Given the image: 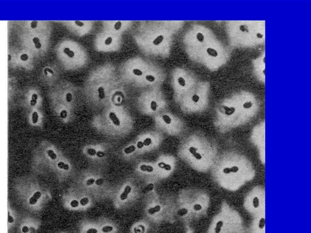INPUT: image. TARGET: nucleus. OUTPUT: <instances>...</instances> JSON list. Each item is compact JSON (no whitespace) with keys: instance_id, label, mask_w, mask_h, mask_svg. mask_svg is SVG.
Here are the masks:
<instances>
[{"instance_id":"f257e3e1","label":"nucleus","mask_w":311,"mask_h":233,"mask_svg":"<svg viewBox=\"0 0 311 233\" xmlns=\"http://www.w3.org/2000/svg\"><path fill=\"white\" fill-rule=\"evenodd\" d=\"M12 188L20 204L32 213L41 212L49 199L47 190L33 175L18 177L14 180Z\"/></svg>"},{"instance_id":"f03ea898","label":"nucleus","mask_w":311,"mask_h":233,"mask_svg":"<svg viewBox=\"0 0 311 233\" xmlns=\"http://www.w3.org/2000/svg\"><path fill=\"white\" fill-rule=\"evenodd\" d=\"M47 32L20 28L18 39L21 47L29 52L35 58H42L47 49Z\"/></svg>"},{"instance_id":"7ed1b4c3","label":"nucleus","mask_w":311,"mask_h":233,"mask_svg":"<svg viewBox=\"0 0 311 233\" xmlns=\"http://www.w3.org/2000/svg\"><path fill=\"white\" fill-rule=\"evenodd\" d=\"M7 61L11 68H20L31 71L35 67V57L26 49L21 47H10L8 49Z\"/></svg>"},{"instance_id":"20e7f679","label":"nucleus","mask_w":311,"mask_h":233,"mask_svg":"<svg viewBox=\"0 0 311 233\" xmlns=\"http://www.w3.org/2000/svg\"><path fill=\"white\" fill-rule=\"evenodd\" d=\"M42 96L40 90L37 87L30 86L23 91L21 95V106L26 112L42 110Z\"/></svg>"},{"instance_id":"39448f33","label":"nucleus","mask_w":311,"mask_h":233,"mask_svg":"<svg viewBox=\"0 0 311 233\" xmlns=\"http://www.w3.org/2000/svg\"><path fill=\"white\" fill-rule=\"evenodd\" d=\"M17 224L18 233H37L41 226L40 220L29 214L21 217Z\"/></svg>"},{"instance_id":"423d86ee","label":"nucleus","mask_w":311,"mask_h":233,"mask_svg":"<svg viewBox=\"0 0 311 233\" xmlns=\"http://www.w3.org/2000/svg\"><path fill=\"white\" fill-rule=\"evenodd\" d=\"M27 120L31 126L40 128L43 126L44 115L42 110L27 112Z\"/></svg>"},{"instance_id":"0eeeda50","label":"nucleus","mask_w":311,"mask_h":233,"mask_svg":"<svg viewBox=\"0 0 311 233\" xmlns=\"http://www.w3.org/2000/svg\"><path fill=\"white\" fill-rule=\"evenodd\" d=\"M55 71L53 67L49 65L45 66L39 74V80L42 83L50 84L53 79H55Z\"/></svg>"},{"instance_id":"6e6552de","label":"nucleus","mask_w":311,"mask_h":233,"mask_svg":"<svg viewBox=\"0 0 311 233\" xmlns=\"http://www.w3.org/2000/svg\"><path fill=\"white\" fill-rule=\"evenodd\" d=\"M7 212H8V228L11 229L14 227L18 223V214L17 211L12 208L10 205L9 202L8 203L7 206Z\"/></svg>"},{"instance_id":"1a4fd4ad","label":"nucleus","mask_w":311,"mask_h":233,"mask_svg":"<svg viewBox=\"0 0 311 233\" xmlns=\"http://www.w3.org/2000/svg\"><path fill=\"white\" fill-rule=\"evenodd\" d=\"M131 187L129 186V185H127L125 186V188H124V191L123 192L120 194V200H126L127 198H128V194L131 192Z\"/></svg>"},{"instance_id":"9d476101","label":"nucleus","mask_w":311,"mask_h":233,"mask_svg":"<svg viewBox=\"0 0 311 233\" xmlns=\"http://www.w3.org/2000/svg\"><path fill=\"white\" fill-rule=\"evenodd\" d=\"M109 117H110V120L112 121V122L113 123V124H114L115 126H119L120 125V120H119V119L118 117V116L116 115V114L114 112H110V114H109Z\"/></svg>"},{"instance_id":"9b49d317","label":"nucleus","mask_w":311,"mask_h":233,"mask_svg":"<svg viewBox=\"0 0 311 233\" xmlns=\"http://www.w3.org/2000/svg\"><path fill=\"white\" fill-rule=\"evenodd\" d=\"M63 53H64V55H66L68 57H69L70 58H72L75 56V53L74 52V51H72L69 47H65L63 49Z\"/></svg>"},{"instance_id":"f8f14e48","label":"nucleus","mask_w":311,"mask_h":233,"mask_svg":"<svg viewBox=\"0 0 311 233\" xmlns=\"http://www.w3.org/2000/svg\"><path fill=\"white\" fill-rule=\"evenodd\" d=\"M140 170L143 171V172H148V173H151L154 171V168L153 166L150 165H142L140 166Z\"/></svg>"},{"instance_id":"ddd939ff","label":"nucleus","mask_w":311,"mask_h":233,"mask_svg":"<svg viewBox=\"0 0 311 233\" xmlns=\"http://www.w3.org/2000/svg\"><path fill=\"white\" fill-rule=\"evenodd\" d=\"M58 168L60 170L68 171L69 169V165L63 161H60L58 163Z\"/></svg>"},{"instance_id":"4468645a","label":"nucleus","mask_w":311,"mask_h":233,"mask_svg":"<svg viewBox=\"0 0 311 233\" xmlns=\"http://www.w3.org/2000/svg\"><path fill=\"white\" fill-rule=\"evenodd\" d=\"M161 207L160 205H156V206L153 207V208H150L148 211V213L150 215H154L156 213L159 212L161 211Z\"/></svg>"},{"instance_id":"2eb2a0df","label":"nucleus","mask_w":311,"mask_h":233,"mask_svg":"<svg viewBox=\"0 0 311 233\" xmlns=\"http://www.w3.org/2000/svg\"><path fill=\"white\" fill-rule=\"evenodd\" d=\"M158 165L159 167L161 168V169H164L167 171H170L172 170V166L170 165L166 164L164 162H159Z\"/></svg>"},{"instance_id":"dca6fc26","label":"nucleus","mask_w":311,"mask_h":233,"mask_svg":"<svg viewBox=\"0 0 311 233\" xmlns=\"http://www.w3.org/2000/svg\"><path fill=\"white\" fill-rule=\"evenodd\" d=\"M207 52L210 56L213 57H216L218 55V52L215 49L213 48H210V47L207 49Z\"/></svg>"},{"instance_id":"f3484780","label":"nucleus","mask_w":311,"mask_h":233,"mask_svg":"<svg viewBox=\"0 0 311 233\" xmlns=\"http://www.w3.org/2000/svg\"><path fill=\"white\" fill-rule=\"evenodd\" d=\"M98 94H99V97L100 99H104L105 98V90L103 89V87H99L98 88Z\"/></svg>"},{"instance_id":"a211bd4d","label":"nucleus","mask_w":311,"mask_h":233,"mask_svg":"<svg viewBox=\"0 0 311 233\" xmlns=\"http://www.w3.org/2000/svg\"><path fill=\"white\" fill-rule=\"evenodd\" d=\"M164 36L163 35H159L158 36L155 40L153 41V44L155 46H158L164 40Z\"/></svg>"},{"instance_id":"6ab92c4d","label":"nucleus","mask_w":311,"mask_h":233,"mask_svg":"<svg viewBox=\"0 0 311 233\" xmlns=\"http://www.w3.org/2000/svg\"><path fill=\"white\" fill-rule=\"evenodd\" d=\"M135 151H136V147L134 146H133V145H131V146H129V147L126 148L124 149V152L126 154H129L133 153Z\"/></svg>"},{"instance_id":"aec40b11","label":"nucleus","mask_w":311,"mask_h":233,"mask_svg":"<svg viewBox=\"0 0 311 233\" xmlns=\"http://www.w3.org/2000/svg\"><path fill=\"white\" fill-rule=\"evenodd\" d=\"M154 184L153 183H149L144 188V190H143V192L144 193H146V192H150V191H151L154 189Z\"/></svg>"},{"instance_id":"412c9836","label":"nucleus","mask_w":311,"mask_h":233,"mask_svg":"<svg viewBox=\"0 0 311 233\" xmlns=\"http://www.w3.org/2000/svg\"><path fill=\"white\" fill-rule=\"evenodd\" d=\"M59 116L61 119H66L68 116V111L66 109L61 110L59 112Z\"/></svg>"},{"instance_id":"4be33fe9","label":"nucleus","mask_w":311,"mask_h":233,"mask_svg":"<svg viewBox=\"0 0 311 233\" xmlns=\"http://www.w3.org/2000/svg\"><path fill=\"white\" fill-rule=\"evenodd\" d=\"M235 112V108L234 107H229L226 110V111L225 112L224 114H226L227 116H230L234 114Z\"/></svg>"},{"instance_id":"5701e85b","label":"nucleus","mask_w":311,"mask_h":233,"mask_svg":"<svg viewBox=\"0 0 311 233\" xmlns=\"http://www.w3.org/2000/svg\"><path fill=\"white\" fill-rule=\"evenodd\" d=\"M188 210L186 209V208H182V209H180L179 210H178L177 211V215L180 216V217H183L184 216H186L187 214H188Z\"/></svg>"},{"instance_id":"b1692460","label":"nucleus","mask_w":311,"mask_h":233,"mask_svg":"<svg viewBox=\"0 0 311 233\" xmlns=\"http://www.w3.org/2000/svg\"><path fill=\"white\" fill-rule=\"evenodd\" d=\"M113 227L111 226H105L102 228L101 231L104 233H109L111 232L113 230Z\"/></svg>"},{"instance_id":"393cba45","label":"nucleus","mask_w":311,"mask_h":233,"mask_svg":"<svg viewBox=\"0 0 311 233\" xmlns=\"http://www.w3.org/2000/svg\"><path fill=\"white\" fill-rule=\"evenodd\" d=\"M162 119L164 121V122L167 124V125H170L171 123H172V119L169 116L167 115H163L162 116Z\"/></svg>"},{"instance_id":"a878e982","label":"nucleus","mask_w":311,"mask_h":233,"mask_svg":"<svg viewBox=\"0 0 311 233\" xmlns=\"http://www.w3.org/2000/svg\"><path fill=\"white\" fill-rule=\"evenodd\" d=\"M259 205H260V200L257 197H255L253 199V206L255 208H258Z\"/></svg>"},{"instance_id":"bb28decb","label":"nucleus","mask_w":311,"mask_h":233,"mask_svg":"<svg viewBox=\"0 0 311 233\" xmlns=\"http://www.w3.org/2000/svg\"><path fill=\"white\" fill-rule=\"evenodd\" d=\"M265 226V218H261L258 223V228L260 229H263Z\"/></svg>"},{"instance_id":"cd10ccee","label":"nucleus","mask_w":311,"mask_h":233,"mask_svg":"<svg viewBox=\"0 0 311 233\" xmlns=\"http://www.w3.org/2000/svg\"><path fill=\"white\" fill-rule=\"evenodd\" d=\"M87 153L88 155H91V156H94V155H96L97 151L96 149L93 148H88L87 149Z\"/></svg>"},{"instance_id":"c85d7f7f","label":"nucleus","mask_w":311,"mask_h":233,"mask_svg":"<svg viewBox=\"0 0 311 233\" xmlns=\"http://www.w3.org/2000/svg\"><path fill=\"white\" fill-rule=\"evenodd\" d=\"M79 202H78L77 200H72L70 202V206L73 208H77V207L79 206Z\"/></svg>"},{"instance_id":"c756f323","label":"nucleus","mask_w":311,"mask_h":233,"mask_svg":"<svg viewBox=\"0 0 311 233\" xmlns=\"http://www.w3.org/2000/svg\"><path fill=\"white\" fill-rule=\"evenodd\" d=\"M150 107H151V109L152 111H156L158 108V105H157V103L155 101H152L151 102V104H150Z\"/></svg>"},{"instance_id":"7c9ffc66","label":"nucleus","mask_w":311,"mask_h":233,"mask_svg":"<svg viewBox=\"0 0 311 233\" xmlns=\"http://www.w3.org/2000/svg\"><path fill=\"white\" fill-rule=\"evenodd\" d=\"M72 98H73L72 94L71 92L66 93V94L65 95V99H66V101L67 102L71 103L72 101Z\"/></svg>"},{"instance_id":"2f4dec72","label":"nucleus","mask_w":311,"mask_h":233,"mask_svg":"<svg viewBox=\"0 0 311 233\" xmlns=\"http://www.w3.org/2000/svg\"><path fill=\"white\" fill-rule=\"evenodd\" d=\"M177 82H178V83L179 84V85H180L181 86H185V84H186L185 80H184V78H183V77L178 78Z\"/></svg>"},{"instance_id":"473e14b6","label":"nucleus","mask_w":311,"mask_h":233,"mask_svg":"<svg viewBox=\"0 0 311 233\" xmlns=\"http://www.w3.org/2000/svg\"><path fill=\"white\" fill-rule=\"evenodd\" d=\"M80 203L82 206H86L89 203V199L88 197H83L80 200Z\"/></svg>"},{"instance_id":"72a5a7b5","label":"nucleus","mask_w":311,"mask_h":233,"mask_svg":"<svg viewBox=\"0 0 311 233\" xmlns=\"http://www.w3.org/2000/svg\"><path fill=\"white\" fill-rule=\"evenodd\" d=\"M196 38L197 40L199 42H203L204 40V36L203 35V34H202L201 33L199 32L197 33L196 35Z\"/></svg>"},{"instance_id":"f704fd0d","label":"nucleus","mask_w":311,"mask_h":233,"mask_svg":"<svg viewBox=\"0 0 311 233\" xmlns=\"http://www.w3.org/2000/svg\"><path fill=\"white\" fill-rule=\"evenodd\" d=\"M122 22L119 21H117L115 24H114V29L116 30V31H118L119 30L121 27H122Z\"/></svg>"},{"instance_id":"c9c22d12","label":"nucleus","mask_w":311,"mask_h":233,"mask_svg":"<svg viewBox=\"0 0 311 233\" xmlns=\"http://www.w3.org/2000/svg\"><path fill=\"white\" fill-rule=\"evenodd\" d=\"M143 143H144V146H150V145L151 144V143H152V140H151L150 138H147L146 139L144 140V141Z\"/></svg>"},{"instance_id":"e433bc0d","label":"nucleus","mask_w":311,"mask_h":233,"mask_svg":"<svg viewBox=\"0 0 311 233\" xmlns=\"http://www.w3.org/2000/svg\"><path fill=\"white\" fill-rule=\"evenodd\" d=\"M198 149L197 148L193 147V146H191V147H190L189 149H188V151H189V152H190V154H191L192 155H193V154H194L195 153H196L197 151H198Z\"/></svg>"},{"instance_id":"4c0bfd02","label":"nucleus","mask_w":311,"mask_h":233,"mask_svg":"<svg viewBox=\"0 0 311 233\" xmlns=\"http://www.w3.org/2000/svg\"><path fill=\"white\" fill-rule=\"evenodd\" d=\"M95 181L96 180H95L94 178H89V179H88L86 181V184L87 186H91V185H93L95 183Z\"/></svg>"},{"instance_id":"58836bf2","label":"nucleus","mask_w":311,"mask_h":233,"mask_svg":"<svg viewBox=\"0 0 311 233\" xmlns=\"http://www.w3.org/2000/svg\"><path fill=\"white\" fill-rule=\"evenodd\" d=\"M252 106V103L250 101H247L244 103L243 108L245 109H250Z\"/></svg>"},{"instance_id":"ea45409f","label":"nucleus","mask_w":311,"mask_h":233,"mask_svg":"<svg viewBox=\"0 0 311 233\" xmlns=\"http://www.w3.org/2000/svg\"><path fill=\"white\" fill-rule=\"evenodd\" d=\"M133 73L135 75H137V76H142V74H143V72H142L140 69H133Z\"/></svg>"},{"instance_id":"a19ab883","label":"nucleus","mask_w":311,"mask_h":233,"mask_svg":"<svg viewBox=\"0 0 311 233\" xmlns=\"http://www.w3.org/2000/svg\"><path fill=\"white\" fill-rule=\"evenodd\" d=\"M202 206L200 204H195L193 206L194 210H195L196 211H201L202 210Z\"/></svg>"},{"instance_id":"79ce46f5","label":"nucleus","mask_w":311,"mask_h":233,"mask_svg":"<svg viewBox=\"0 0 311 233\" xmlns=\"http://www.w3.org/2000/svg\"><path fill=\"white\" fill-rule=\"evenodd\" d=\"M103 183H104V180L102 178H98L95 181V183L97 186H101L103 184Z\"/></svg>"},{"instance_id":"37998d69","label":"nucleus","mask_w":311,"mask_h":233,"mask_svg":"<svg viewBox=\"0 0 311 233\" xmlns=\"http://www.w3.org/2000/svg\"><path fill=\"white\" fill-rule=\"evenodd\" d=\"M146 80L147 81H148L149 82H153L154 80H155V78L154 76L151 75H147L146 76Z\"/></svg>"},{"instance_id":"c03bdc74","label":"nucleus","mask_w":311,"mask_h":233,"mask_svg":"<svg viewBox=\"0 0 311 233\" xmlns=\"http://www.w3.org/2000/svg\"><path fill=\"white\" fill-rule=\"evenodd\" d=\"M112 38H111V36H109V37H108V38L106 39V40H105V44L107 45V46H108V45H110V44L112 43Z\"/></svg>"},{"instance_id":"a18cd8bd","label":"nucleus","mask_w":311,"mask_h":233,"mask_svg":"<svg viewBox=\"0 0 311 233\" xmlns=\"http://www.w3.org/2000/svg\"><path fill=\"white\" fill-rule=\"evenodd\" d=\"M230 171H231V173H236L239 171V167L237 166H233V167H230Z\"/></svg>"},{"instance_id":"49530a36","label":"nucleus","mask_w":311,"mask_h":233,"mask_svg":"<svg viewBox=\"0 0 311 233\" xmlns=\"http://www.w3.org/2000/svg\"><path fill=\"white\" fill-rule=\"evenodd\" d=\"M96 155H97V156L98 157H99V158H101V157H105V152H102V151H99L97 152V153H96Z\"/></svg>"},{"instance_id":"de8ad7c7","label":"nucleus","mask_w":311,"mask_h":233,"mask_svg":"<svg viewBox=\"0 0 311 233\" xmlns=\"http://www.w3.org/2000/svg\"><path fill=\"white\" fill-rule=\"evenodd\" d=\"M193 157H194V158H195L196 160H200L202 159V155H201L199 153L196 152V153H195L194 154H193Z\"/></svg>"},{"instance_id":"09e8293b","label":"nucleus","mask_w":311,"mask_h":233,"mask_svg":"<svg viewBox=\"0 0 311 233\" xmlns=\"http://www.w3.org/2000/svg\"><path fill=\"white\" fill-rule=\"evenodd\" d=\"M192 100L194 102V103H197L199 101V97L196 95V94H194L192 96Z\"/></svg>"},{"instance_id":"8fccbe9b","label":"nucleus","mask_w":311,"mask_h":233,"mask_svg":"<svg viewBox=\"0 0 311 233\" xmlns=\"http://www.w3.org/2000/svg\"><path fill=\"white\" fill-rule=\"evenodd\" d=\"M86 233H98V231L96 228H89L86 231Z\"/></svg>"},{"instance_id":"3c124183","label":"nucleus","mask_w":311,"mask_h":233,"mask_svg":"<svg viewBox=\"0 0 311 233\" xmlns=\"http://www.w3.org/2000/svg\"><path fill=\"white\" fill-rule=\"evenodd\" d=\"M223 172L224 174H229L230 173H231V171H230V167H225L224 168V169L223 170Z\"/></svg>"},{"instance_id":"603ef678","label":"nucleus","mask_w":311,"mask_h":233,"mask_svg":"<svg viewBox=\"0 0 311 233\" xmlns=\"http://www.w3.org/2000/svg\"><path fill=\"white\" fill-rule=\"evenodd\" d=\"M239 29L241 32H246L247 31V28L245 25H241L239 27Z\"/></svg>"},{"instance_id":"864d4df0","label":"nucleus","mask_w":311,"mask_h":233,"mask_svg":"<svg viewBox=\"0 0 311 233\" xmlns=\"http://www.w3.org/2000/svg\"><path fill=\"white\" fill-rule=\"evenodd\" d=\"M144 146V145L143 141H139L137 142V147L139 149H142V148H143Z\"/></svg>"},{"instance_id":"5fc2aeb1","label":"nucleus","mask_w":311,"mask_h":233,"mask_svg":"<svg viewBox=\"0 0 311 233\" xmlns=\"http://www.w3.org/2000/svg\"><path fill=\"white\" fill-rule=\"evenodd\" d=\"M224 225V222L222 221H218L217 223H216V227H218V228H221Z\"/></svg>"},{"instance_id":"6e6d98bb","label":"nucleus","mask_w":311,"mask_h":233,"mask_svg":"<svg viewBox=\"0 0 311 233\" xmlns=\"http://www.w3.org/2000/svg\"><path fill=\"white\" fill-rule=\"evenodd\" d=\"M75 24H76L77 26H79V27H82L84 25V23L82 21H75L74 22Z\"/></svg>"},{"instance_id":"4d7b16f0","label":"nucleus","mask_w":311,"mask_h":233,"mask_svg":"<svg viewBox=\"0 0 311 233\" xmlns=\"http://www.w3.org/2000/svg\"><path fill=\"white\" fill-rule=\"evenodd\" d=\"M221 228L216 227V226L215 227V233H220V232H221Z\"/></svg>"},{"instance_id":"13d9d810","label":"nucleus","mask_w":311,"mask_h":233,"mask_svg":"<svg viewBox=\"0 0 311 233\" xmlns=\"http://www.w3.org/2000/svg\"><path fill=\"white\" fill-rule=\"evenodd\" d=\"M256 36H257L258 38H260V39H261V38H263V34H261V33H256Z\"/></svg>"},{"instance_id":"bf43d9fd","label":"nucleus","mask_w":311,"mask_h":233,"mask_svg":"<svg viewBox=\"0 0 311 233\" xmlns=\"http://www.w3.org/2000/svg\"><path fill=\"white\" fill-rule=\"evenodd\" d=\"M265 72H266V70H265V69H264V70H263V74H264V75L266 74V73H265Z\"/></svg>"},{"instance_id":"052dcab7","label":"nucleus","mask_w":311,"mask_h":233,"mask_svg":"<svg viewBox=\"0 0 311 233\" xmlns=\"http://www.w3.org/2000/svg\"><path fill=\"white\" fill-rule=\"evenodd\" d=\"M263 62L266 63V58H264V59H263Z\"/></svg>"}]
</instances>
